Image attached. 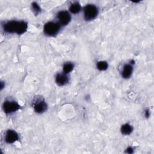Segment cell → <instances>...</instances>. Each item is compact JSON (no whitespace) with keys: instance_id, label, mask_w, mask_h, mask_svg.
<instances>
[{"instance_id":"1","label":"cell","mask_w":154,"mask_h":154,"mask_svg":"<svg viewBox=\"0 0 154 154\" xmlns=\"http://www.w3.org/2000/svg\"><path fill=\"white\" fill-rule=\"evenodd\" d=\"M28 23L24 20H11L4 22L2 24L3 31L7 34H23L28 29Z\"/></svg>"},{"instance_id":"2","label":"cell","mask_w":154,"mask_h":154,"mask_svg":"<svg viewBox=\"0 0 154 154\" xmlns=\"http://www.w3.org/2000/svg\"><path fill=\"white\" fill-rule=\"evenodd\" d=\"M61 26L58 22H48L43 26V32L48 37H55L59 33Z\"/></svg>"},{"instance_id":"3","label":"cell","mask_w":154,"mask_h":154,"mask_svg":"<svg viewBox=\"0 0 154 154\" xmlns=\"http://www.w3.org/2000/svg\"><path fill=\"white\" fill-rule=\"evenodd\" d=\"M99 13L97 7L94 4H87L84 8V17L86 21L94 20Z\"/></svg>"},{"instance_id":"4","label":"cell","mask_w":154,"mask_h":154,"mask_svg":"<svg viewBox=\"0 0 154 154\" xmlns=\"http://www.w3.org/2000/svg\"><path fill=\"white\" fill-rule=\"evenodd\" d=\"M20 108V105L17 102L12 100H6L2 104V109L7 114L16 112Z\"/></svg>"},{"instance_id":"5","label":"cell","mask_w":154,"mask_h":154,"mask_svg":"<svg viewBox=\"0 0 154 154\" xmlns=\"http://www.w3.org/2000/svg\"><path fill=\"white\" fill-rule=\"evenodd\" d=\"M32 106L34 111L37 114H42L48 109V105L42 97H38L33 102Z\"/></svg>"},{"instance_id":"6","label":"cell","mask_w":154,"mask_h":154,"mask_svg":"<svg viewBox=\"0 0 154 154\" xmlns=\"http://www.w3.org/2000/svg\"><path fill=\"white\" fill-rule=\"evenodd\" d=\"M58 22L61 26H66L71 21V15L69 11L66 10L60 11L57 14Z\"/></svg>"},{"instance_id":"7","label":"cell","mask_w":154,"mask_h":154,"mask_svg":"<svg viewBox=\"0 0 154 154\" xmlns=\"http://www.w3.org/2000/svg\"><path fill=\"white\" fill-rule=\"evenodd\" d=\"M19 134L14 130L8 129L5 132L4 140L7 144H13L19 140Z\"/></svg>"},{"instance_id":"8","label":"cell","mask_w":154,"mask_h":154,"mask_svg":"<svg viewBox=\"0 0 154 154\" xmlns=\"http://www.w3.org/2000/svg\"><path fill=\"white\" fill-rule=\"evenodd\" d=\"M69 81V78L67 76V74L64 73V72L58 73L55 76V82L58 86H64L66 85Z\"/></svg>"},{"instance_id":"9","label":"cell","mask_w":154,"mask_h":154,"mask_svg":"<svg viewBox=\"0 0 154 154\" xmlns=\"http://www.w3.org/2000/svg\"><path fill=\"white\" fill-rule=\"evenodd\" d=\"M133 72V66L131 64H126L123 66L122 71V76L125 79L129 78Z\"/></svg>"},{"instance_id":"10","label":"cell","mask_w":154,"mask_h":154,"mask_svg":"<svg viewBox=\"0 0 154 154\" xmlns=\"http://www.w3.org/2000/svg\"><path fill=\"white\" fill-rule=\"evenodd\" d=\"M133 129V126L131 125L129 123H125L121 126L120 131L123 135H128L132 132Z\"/></svg>"},{"instance_id":"11","label":"cell","mask_w":154,"mask_h":154,"mask_svg":"<svg viewBox=\"0 0 154 154\" xmlns=\"http://www.w3.org/2000/svg\"><path fill=\"white\" fill-rule=\"evenodd\" d=\"M81 10V6L80 4L78 2H75L72 3L69 7V11L72 14H78Z\"/></svg>"},{"instance_id":"12","label":"cell","mask_w":154,"mask_h":154,"mask_svg":"<svg viewBox=\"0 0 154 154\" xmlns=\"http://www.w3.org/2000/svg\"><path fill=\"white\" fill-rule=\"evenodd\" d=\"M75 65L72 62H66L64 64L63 67V72L66 74H69L74 69Z\"/></svg>"},{"instance_id":"13","label":"cell","mask_w":154,"mask_h":154,"mask_svg":"<svg viewBox=\"0 0 154 154\" xmlns=\"http://www.w3.org/2000/svg\"><path fill=\"white\" fill-rule=\"evenodd\" d=\"M96 67L99 70L104 71L108 68V64L105 61H99L97 63Z\"/></svg>"},{"instance_id":"14","label":"cell","mask_w":154,"mask_h":154,"mask_svg":"<svg viewBox=\"0 0 154 154\" xmlns=\"http://www.w3.org/2000/svg\"><path fill=\"white\" fill-rule=\"evenodd\" d=\"M31 9H32V11L34 13V14L36 16L39 14L40 13L41 11H42V9H41L40 5L35 2H32V4H31Z\"/></svg>"},{"instance_id":"15","label":"cell","mask_w":154,"mask_h":154,"mask_svg":"<svg viewBox=\"0 0 154 154\" xmlns=\"http://www.w3.org/2000/svg\"><path fill=\"white\" fill-rule=\"evenodd\" d=\"M144 116L147 119H148L150 117V110L149 109H146L144 111Z\"/></svg>"},{"instance_id":"16","label":"cell","mask_w":154,"mask_h":154,"mask_svg":"<svg viewBox=\"0 0 154 154\" xmlns=\"http://www.w3.org/2000/svg\"><path fill=\"white\" fill-rule=\"evenodd\" d=\"M126 152L128 153H134V149L131 147H128L127 149H126Z\"/></svg>"},{"instance_id":"17","label":"cell","mask_w":154,"mask_h":154,"mask_svg":"<svg viewBox=\"0 0 154 154\" xmlns=\"http://www.w3.org/2000/svg\"><path fill=\"white\" fill-rule=\"evenodd\" d=\"M4 86H5V84L4 83V82L1 81V90H2V88H4Z\"/></svg>"}]
</instances>
